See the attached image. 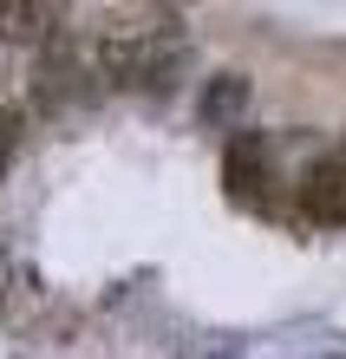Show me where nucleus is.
<instances>
[{
    "mask_svg": "<svg viewBox=\"0 0 346 359\" xmlns=\"http://www.w3.org/2000/svg\"><path fill=\"white\" fill-rule=\"evenodd\" d=\"M59 27H66V13L46 0H0V39H13V46H53Z\"/></svg>",
    "mask_w": 346,
    "mask_h": 359,
    "instance_id": "20e7f679",
    "label": "nucleus"
},
{
    "mask_svg": "<svg viewBox=\"0 0 346 359\" xmlns=\"http://www.w3.org/2000/svg\"><path fill=\"white\" fill-rule=\"evenodd\" d=\"M222 189H229V203H242V209L262 203V189H268V137L262 131H235L229 137V151H222Z\"/></svg>",
    "mask_w": 346,
    "mask_h": 359,
    "instance_id": "f03ea898",
    "label": "nucleus"
},
{
    "mask_svg": "<svg viewBox=\"0 0 346 359\" xmlns=\"http://www.w3.org/2000/svg\"><path fill=\"white\" fill-rule=\"evenodd\" d=\"M183 359H242V346H235V340H229V346H222V340H197Z\"/></svg>",
    "mask_w": 346,
    "mask_h": 359,
    "instance_id": "423d86ee",
    "label": "nucleus"
},
{
    "mask_svg": "<svg viewBox=\"0 0 346 359\" xmlns=\"http://www.w3.org/2000/svg\"><path fill=\"white\" fill-rule=\"evenodd\" d=\"M85 79H98V66H85V53H72V46H66V33H59L53 46L39 53V104H46V111L92 104L98 86H85Z\"/></svg>",
    "mask_w": 346,
    "mask_h": 359,
    "instance_id": "f257e3e1",
    "label": "nucleus"
},
{
    "mask_svg": "<svg viewBox=\"0 0 346 359\" xmlns=\"http://www.w3.org/2000/svg\"><path fill=\"white\" fill-rule=\"evenodd\" d=\"M242 111H248V72H215L203 92V124L242 131Z\"/></svg>",
    "mask_w": 346,
    "mask_h": 359,
    "instance_id": "39448f33",
    "label": "nucleus"
},
{
    "mask_svg": "<svg viewBox=\"0 0 346 359\" xmlns=\"http://www.w3.org/2000/svg\"><path fill=\"white\" fill-rule=\"evenodd\" d=\"M13 144H20V111H0V163L13 157Z\"/></svg>",
    "mask_w": 346,
    "mask_h": 359,
    "instance_id": "0eeeda50",
    "label": "nucleus"
},
{
    "mask_svg": "<svg viewBox=\"0 0 346 359\" xmlns=\"http://www.w3.org/2000/svg\"><path fill=\"white\" fill-rule=\"evenodd\" d=\"M300 209H307L314 222H346V151L320 157L307 177H300Z\"/></svg>",
    "mask_w": 346,
    "mask_h": 359,
    "instance_id": "7ed1b4c3",
    "label": "nucleus"
}]
</instances>
